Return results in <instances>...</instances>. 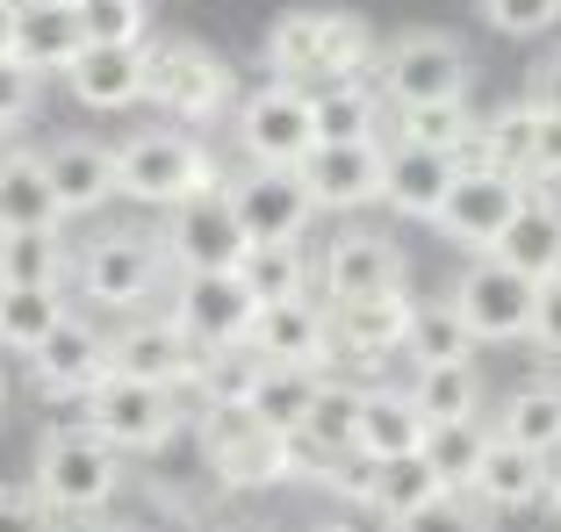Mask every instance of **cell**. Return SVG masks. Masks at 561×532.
I'll use <instances>...</instances> for the list:
<instances>
[{"instance_id": "6da1fadb", "label": "cell", "mask_w": 561, "mask_h": 532, "mask_svg": "<svg viewBox=\"0 0 561 532\" xmlns=\"http://www.w3.org/2000/svg\"><path fill=\"white\" fill-rule=\"evenodd\" d=\"M266 72L296 86H324V80H360L375 66V30L346 8H288L266 30Z\"/></svg>"}, {"instance_id": "7a4b0ae2", "label": "cell", "mask_w": 561, "mask_h": 532, "mask_svg": "<svg viewBox=\"0 0 561 532\" xmlns=\"http://www.w3.org/2000/svg\"><path fill=\"white\" fill-rule=\"evenodd\" d=\"M116 483H123L116 447L94 439L87 425H80V432H50L44 447H36V497H44L58 518L101 511V504L116 497Z\"/></svg>"}, {"instance_id": "3957f363", "label": "cell", "mask_w": 561, "mask_h": 532, "mask_svg": "<svg viewBox=\"0 0 561 532\" xmlns=\"http://www.w3.org/2000/svg\"><path fill=\"white\" fill-rule=\"evenodd\" d=\"M231 86H238V80H231V66H224L209 44H187V36L145 44V101H159L165 116L209 123V116H224Z\"/></svg>"}, {"instance_id": "277c9868", "label": "cell", "mask_w": 561, "mask_h": 532, "mask_svg": "<svg viewBox=\"0 0 561 532\" xmlns=\"http://www.w3.org/2000/svg\"><path fill=\"white\" fill-rule=\"evenodd\" d=\"M195 187H216V166L187 130H137L116 144V195L165 209V201L195 195Z\"/></svg>"}, {"instance_id": "5b68a950", "label": "cell", "mask_w": 561, "mask_h": 532, "mask_svg": "<svg viewBox=\"0 0 561 532\" xmlns=\"http://www.w3.org/2000/svg\"><path fill=\"white\" fill-rule=\"evenodd\" d=\"M80 403H87V432L108 439L116 453H159L165 439L181 432V410H173V389H165V382L101 374Z\"/></svg>"}, {"instance_id": "8992f818", "label": "cell", "mask_w": 561, "mask_h": 532, "mask_svg": "<svg viewBox=\"0 0 561 532\" xmlns=\"http://www.w3.org/2000/svg\"><path fill=\"white\" fill-rule=\"evenodd\" d=\"M202 453H209L216 483H231V489H274L296 467V439L260 425L245 403H216L209 425H202Z\"/></svg>"}, {"instance_id": "52a82bcc", "label": "cell", "mask_w": 561, "mask_h": 532, "mask_svg": "<svg viewBox=\"0 0 561 532\" xmlns=\"http://www.w3.org/2000/svg\"><path fill=\"white\" fill-rule=\"evenodd\" d=\"M165 266H181V274H216V266H238L252 252L245 223H238L231 195H224V181L216 187H195V195L165 201Z\"/></svg>"}, {"instance_id": "ba28073f", "label": "cell", "mask_w": 561, "mask_h": 532, "mask_svg": "<svg viewBox=\"0 0 561 532\" xmlns=\"http://www.w3.org/2000/svg\"><path fill=\"white\" fill-rule=\"evenodd\" d=\"M72 259H80L87 302H101V310H145L165 281V245L145 238V231H101L94 245L72 252Z\"/></svg>"}, {"instance_id": "9c48e42d", "label": "cell", "mask_w": 561, "mask_h": 532, "mask_svg": "<svg viewBox=\"0 0 561 532\" xmlns=\"http://www.w3.org/2000/svg\"><path fill=\"white\" fill-rule=\"evenodd\" d=\"M375 86L397 108H411V101H461L468 94V50L439 30H411L375 58Z\"/></svg>"}, {"instance_id": "30bf717a", "label": "cell", "mask_w": 561, "mask_h": 532, "mask_svg": "<svg viewBox=\"0 0 561 532\" xmlns=\"http://www.w3.org/2000/svg\"><path fill=\"white\" fill-rule=\"evenodd\" d=\"M238 144L252 166H302L317 151V123H310V86L296 80H266L260 94L238 108Z\"/></svg>"}, {"instance_id": "8fae6325", "label": "cell", "mask_w": 561, "mask_h": 532, "mask_svg": "<svg viewBox=\"0 0 561 532\" xmlns=\"http://www.w3.org/2000/svg\"><path fill=\"white\" fill-rule=\"evenodd\" d=\"M252 316H260V302H252L245 281H238V266H216V274H181V288H173V324H181L202 352L245 346V338H252Z\"/></svg>"}, {"instance_id": "7c38bea8", "label": "cell", "mask_w": 561, "mask_h": 532, "mask_svg": "<svg viewBox=\"0 0 561 532\" xmlns=\"http://www.w3.org/2000/svg\"><path fill=\"white\" fill-rule=\"evenodd\" d=\"M533 288L540 281H526L518 266H504V259H476L454 281V316H461L468 332H476V346H512V338H526V324H533Z\"/></svg>"}, {"instance_id": "4fadbf2b", "label": "cell", "mask_w": 561, "mask_h": 532, "mask_svg": "<svg viewBox=\"0 0 561 532\" xmlns=\"http://www.w3.org/2000/svg\"><path fill=\"white\" fill-rule=\"evenodd\" d=\"M518 201H526V181H512V173H496V166H461L454 173V187H446V201L432 209V223H439L454 245L468 252H490L496 231L518 217Z\"/></svg>"}, {"instance_id": "5bb4252c", "label": "cell", "mask_w": 561, "mask_h": 532, "mask_svg": "<svg viewBox=\"0 0 561 532\" xmlns=\"http://www.w3.org/2000/svg\"><path fill=\"white\" fill-rule=\"evenodd\" d=\"M224 195H231V209H238L252 245H302V231H310V217H317V201H310V187H302L296 166H252L245 181H231Z\"/></svg>"}, {"instance_id": "9a60e30c", "label": "cell", "mask_w": 561, "mask_h": 532, "mask_svg": "<svg viewBox=\"0 0 561 532\" xmlns=\"http://www.w3.org/2000/svg\"><path fill=\"white\" fill-rule=\"evenodd\" d=\"M195 352L202 346L173 324V316H137V324H123V332L108 338V374L181 389V382H195Z\"/></svg>"}, {"instance_id": "2e32d148", "label": "cell", "mask_w": 561, "mask_h": 532, "mask_svg": "<svg viewBox=\"0 0 561 532\" xmlns=\"http://www.w3.org/2000/svg\"><path fill=\"white\" fill-rule=\"evenodd\" d=\"M101 374H108V338H101L87 316H58V324H50V338L30 352L36 396H87Z\"/></svg>"}, {"instance_id": "e0dca14e", "label": "cell", "mask_w": 561, "mask_h": 532, "mask_svg": "<svg viewBox=\"0 0 561 532\" xmlns=\"http://www.w3.org/2000/svg\"><path fill=\"white\" fill-rule=\"evenodd\" d=\"M331 324V352H346L360 367H381L389 352H403V332H411V296H367V302H324Z\"/></svg>"}, {"instance_id": "ac0fdd59", "label": "cell", "mask_w": 561, "mask_h": 532, "mask_svg": "<svg viewBox=\"0 0 561 532\" xmlns=\"http://www.w3.org/2000/svg\"><path fill=\"white\" fill-rule=\"evenodd\" d=\"M317 281H324V302H367V296H397L403 288V252L375 231H346L339 245L324 252L317 266Z\"/></svg>"}, {"instance_id": "d6986e66", "label": "cell", "mask_w": 561, "mask_h": 532, "mask_svg": "<svg viewBox=\"0 0 561 532\" xmlns=\"http://www.w3.org/2000/svg\"><path fill=\"white\" fill-rule=\"evenodd\" d=\"M80 50H87L80 0H15V50L8 58H22L44 80V72H66Z\"/></svg>"}, {"instance_id": "ffe728a7", "label": "cell", "mask_w": 561, "mask_h": 532, "mask_svg": "<svg viewBox=\"0 0 561 532\" xmlns=\"http://www.w3.org/2000/svg\"><path fill=\"white\" fill-rule=\"evenodd\" d=\"M296 173L317 209H367V201H381V144H317Z\"/></svg>"}, {"instance_id": "44dd1931", "label": "cell", "mask_w": 561, "mask_h": 532, "mask_svg": "<svg viewBox=\"0 0 561 532\" xmlns=\"http://www.w3.org/2000/svg\"><path fill=\"white\" fill-rule=\"evenodd\" d=\"M36 159H44V181H50V195H58V209H66V217L101 209V201L116 195V144H94V137H58V144H44Z\"/></svg>"}, {"instance_id": "7402d4cb", "label": "cell", "mask_w": 561, "mask_h": 532, "mask_svg": "<svg viewBox=\"0 0 561 532\" xmlns=\"http://www.w3.org/2000/svg\"><path fill=\"white\" fill-rule=\"evenodd\" d=\"M245 346L260 352V360H274V367H324L331 360V324H324V310H317L310 296L266 302V310L252 316Z\"/></svg>"}, {"instance_id": "603a6c76", "label": "cell", "mask_w": 561, "mask_h": 532, "mask_svg": "<svg viewBox=\"0 0 561 532\" xmlns=\"http://www.w3.org/2000/svg\"><path fill=\"white\" fill-rule=\"evenodd\" d=\"M454 173H461V151L397 144V151H381V201L403 209V217H432L446 201V187H454Z\"/></svg>"}, {"instance_id": "cb8c5ba5", "label": "cell", "mask_w": 561, "mask_h": 532, "mask_svg": "<svg viewBox=\"0 0 561 532\" xmlns=\"http://www.w3.org/2000/svg\"><path fill=\"white\" fill-rule=\"evenodd\" d=\"M58 80L72 86V101H87L101 116L130 108V101H145V44H87Z\"/></svg>"}, {"instance_id": "d4e9b609", "label": "cell", "mask_w": 561, "mask_h": 532, "mask_svg": "<svg viewBox=\"0 0 561 532\" xmlns=\"http://www.w3.org/2000/svg\"><path fill=\"white\" fill-rule=\"evenodd\" d=\"M425 417H417L411 389H360V417H353V453L360 461H397V453L425 447Z\"/></svg>"}, {"instance_id": "484cf974", "label": "cell", "mask_w": 561, "mask_h": 532, "mask_svg": "<svg viewBox=\"0 0 561 532\" xmlns=\"http://www.w3.org/2000/svg\"><path fill=\"white\" fill-rule=\"evenodd\" d=\"M547 467H554V461H540V453H526V447H512V439L490 432L468 497H476L482 511H533V504H540V489H547Z\"/></svg>"}, {"instance_id": "4316f807", "label": "cell", "mask_w": 561, "mask_h": 532, "mask_svg": "<svg viewBox=\"0 0 561 532\" xmlns=\"http://www.w3.org/2000/svg\"><path fill=\"white\" fill-rule=\"evenodd\" d=\"M490 259L518 266L526 281H554V274H561V209L540 201V195H526V201H518V217L496 231Z\"/></svg>"}, {"instance_id": "83f0119b", "label": "cell", "mask_w": 561, "mask_h": 532, "mask_svg": "<svg viewBox=\"0 0 561 532\" xmlns=\"http://www.w3.org/2000/svg\"><path fill=\"white\" fill-rule=\"evenodd\" d=\"M389 101L375 94L367 80H324L310 94V123H317V144H375Z\"/></svg>"}, {"instance_id": "f1b7e54d", "label": "cell", "mask_w": 561, "mask_h": 532, "mask_svg": "<svg viewBox=\"0 0 561 532\" xmlns=\"http://www.w3.org/2000/svg\"><path fill=\"white\" fill-rule=\"evenodd\" d=\"M411 403L425 425H476L482 417V374L476 360H446V367H417Z\"/></svg>"}, {"instance_id": "f546056e", "label": "cell", "mask_w": 561, "mask_h": 532, "mask_svg": "<svg viewBox=\"0 0 561 532\" xmlns=\"http://www.w3.org/2000/svg\"><path fill=\"white\" fill-rule=\"evenodd\" d=\"M58 195H50L44 181V159L36 151H22L15 166L0 173V231H58Z\"/></svg>"}, {"instance_id": "4dcf8cb0", "label": "cell", "mask_w": 561, "mask_h": 532, "mask_svg": "<svg viewBox=\"0 0 561 532\" xmlns=\"http://www.w3.org/2000/svg\"><path fill=\"white\" fill-rule=\"evenodd\" d=\"M496 439H512V447L540 453V461H561V389L540 382V389H518L496 417Z\"/></svg>"}, {"instance_id": "1f68e13d", "label": "cell", "mask_w": 561, "mask_h": 532, "mask_svg": "<svg viewBox=\"0 0 561 532\" xmlns=\"http://www.w3.org/2000/svg\"><path fill=\"white\" fill-rule=\"evenodd\" d=\"M310 396H317V367H274V360H260V382H252L245 410L260 417V425H274V432L296 439V425L310 417Z\"/></svg>"}, {"instance_id": "d6a6232c", "label": "cell", "mask_w": 561, "mask_h": 532, "mask_svg": "<svg viewBox=\"0 0 561 532\" xmlns=\"http://www.w3.org/2000/svg\"><path fill=\"white\" fill-rule=\"evenodd\" d=\"M403 352L417 367H446V360H476V332H468L454 302H411V332H403Z\"/></svg>"}, {"instance_id": "836d02e7", "label": "cell", "mask_w": 561, "mask_h": 532, "mask_svg": "<svg viewBox=\"0 0 561 532\" xmlns=\"http://www.w3.org/2000/svg\"><path fill=\"white\" fill-rule=\"evenodd\" d=\"M439 467L425 461V447L417 453H397V461H375V483H367V504H375L381 518H403V511H417V504H432L439 497Z\"/></svg>"}, {"instance_id": "e575fe53", "label": "cell", "mask_w": 561, "mask_h": 532, "mask_svg": "<svg viewBox=\"0 0 561 532\" xmlns=\"http://www.w3.org/2000/svg\"><path fill=\"white\" fill-rule=\"evenodd\" d=\"M66 259L58 231H0V288H58Z\"/></svg>"}, {"instance_id": "d590c367", "label": "cell", "mask_w": 561, "mask_h": 532, "mask_svg": "<svg viewBox=\"0 0 561 532\" xmlns=\"http://www.w3.org/2000/svg\"><path fill=\"white\" fill-rule=\"evenodd\" d=\"M58 316H66V296H58V288H0V346L30 360L50 338Z\"/></svg>"}, {"instance_id": "8d00e7d4", "label": "cell", "mask_w": 561, "mask_h": 532, "mask_svg": "<svg viewBox=\"0 0 561 532\" xmlns=\"http://www.w3.org/2000/svg\"><path fill=\"white\" fill-rule=\"evenodd\" d=\"M353 417H360V389H346V382H317L310 417L296 425V439H302L310 453H324V461H339V453H353Z\"/></svg>"}, {"instance_id": "74e56055", "label": "cell", "mask_w": 561, "mask_h": 532, "mask_svg": "<svg viewBox=\"0 0 561 532\" xmlns=\"http://www.w3.org/2000/svg\"><path fill=\"white\" fill-rule=\"evenodd\" d=\"M238 281L252 288V302H296L310 296V259H302L296 245H252L245 259H238Z\"/></svg>"}, {"instance_id": "f35d334b", "label": "cell", "mask_w": 561, "mask_h": 532, "mask_svg": "<svg viewBox=\"0 0 561 532\" xmlns=\"http://www.w3.org/2000/svg\"><path fill=\"white\" fill-rule=\"evenodd\" d=\"M397 144L468 151V94L461 101H411V108H397Z\"/></svg>"}, {"instance_id": "ab89813d", "label": "cell", "mask_w": 561, "mask_h": 532, "mask_svg": "<svg viewBox=\"0 0 561 532\" xmlns=\"http://www.w3.org/2000/svg\"><path fill=\"white\" fill-rule=\"evenodd\" d=\"M533 130H540V108H533V101L504 108V116L482 130V166H496V173H512V181H526V173H533Z\"/></svg>"}, {"instance_id": "60d3db41", "label": "cell", "mask_w": 561, "mask_h": 532, "mask_svg": "<svg viewBox=\"0 0 561 532\" xmlns=\"http://www.w3.org/2000/svg\"><path fill=\"white\" fill-rule=\"evenodd\" d=\"M482 447H490V432H482V425H432V432H425V461L439 467L446 489H468V483H476Z\"/></svg>"}, {"instance_id": "b9f144b4", "label": "cell", "mask_w": 561, "mask_h": 532, "mask_svg": "<svg viewBox=\"0 0 561 532\" xmlns=\"http://www.w3.org/2000/svg\"><path fill=\"white\" fill-rule=\"evenodd\" d=\"M389 532H490V511H482L468 489H439L432 504H417V511L389 518Z\"/></svg>"}, {"instance_id": "7bdbcfd3", "label": "cell", "mask_w": 561, "mask_h": 532, "mask_svg": "<svg viewBox=\"0 0 561 532\" xmlns=\"http://www.w3.org/2000/svg\"><path fill=\"white\" fill-rule=\"evenodd\" d=\"M80 22H87V44H145L151 8L145 0H80Z\"/></svg>"}, {"instance_id": "ee69618b", "label": "cell", "mask_w": 561, "mask_h": 532, "mask_svg": "<svg viewBox=\"0 0 561 532\" xmlns=\"http://www.w3.org/2000/svg\"><path fill=\"white\" fill-rule=\"evenodd\" d=\"M476 15L496 36H547L561 22V0H476Z\"/></svg>"}, {"instance_id": "f6af8a7d", "label": "cell", "mask_w": 561, "mask_h": 532, "mask_svg": "<svg viewBox=\"0 0 561 532\" xmlns=\"http://www.w3.org/2000/svg\"><path fill=\"white\" fill-rule=\"evenodd\" d=\"M526 338L547 352V360H561V274L533 288V324H526Z\"/></svg>"}, {"instance_id": "bcb514c9", "label": "cell", "mask_w": 561, "mask_h": 532, "mask_svg": "<svg viewBox=\"0 0 561 532\" xmlns=\"http://www.w3.org/2000/svg\"><path fill=\"white\" fill-rule=\"evenodd\" d=\"M30 108H36V72L22 58H0V130H15Z\"/></svg>"}, {"instance_id": "7dc6e473", "label": "cell", "mask_w": 561, "mask_h": 532, "mask_svg": "<svg viewBox=\"0 0 561 532\" xmlns=\"http://www.w3.org/2000/svg\"><path fill=\"white\" fill-rule=\"evenodd\" d=\"M50 504L36 489H0V532H50Z\"/></svg>"}, {"instance_id": "c3c4849f", "label": "cell", "mask_w": 561, "mask_h": 532, "mask_svg": "<svg viewBox=\"0 0 561 532\" xmlns=\"http://www.w3.org/2000/svg\"><path fill=\"white\" fill-rule=\"evenodd\" d=\"M526 181H561V116L540 108V130H533V173Z\"/></svg>"}, {"instance_id": "681fc988", "label": "cell", "mask_w": 561, "mask_h": 532, "mask_svg": "<svg viewBox=\"0 0 561 532\" xmlns=\"http://www.w3.org/2000/svg\"><path fill=\"white\" fill-rule=\"evenodd\" d=\"M526 101H533V108H547V116H561V50H547L540 66H533Z\"/></svg>"}, {"instance_id": "f907efd6", "label": "cell", "mask_w": 561, "mask_h": 532, "mask_svg": "<svg viewBox=\"0 0 561 532\" xmlns=\"http://www.w3.org/2000/svg\"><path fill=\"white\" fill-rule=\"evenodd\" d=\"M15 50V0H0V58Z\"/></svg>"}, {"instance_id": "816d5d0a", "label": "cell", "mask_w": 561, "mask_h": 532, "mask_svg": "<svg viewBox=\"0 0 561 532\" xmlns=\"http://www.w3.org/2000/svg\"><path fill=\"white\" fill-rule=\"evenodd\" d=\"M540 504L554 511V525H561V467H547V489H540Z\"/></svg>"}, {"instance_id": "f5cc1de1", "label": "cell", "mask_w": 561, "mask_h": 532, "mask_svg": "<svg viewBox=\"0 0 561 532\" xmlns=\"http://www.w3.org/2000/svg\"><path fill=\"white\" fill-rule=\"evenodd\" d=\"M15 159H22V144H15V137H8V130H0V173L15 166Z\"/></svg>"}, {"instance_id": "db71d44e", "label": "cell", "mask_w": 561, "mask_h": 532, "mask_svg": "<svg viewBox=\"0 0 561 532\" xmlns=\"http://www.w3.org/2000/svg\"><path fill=\"white\" fill-rule=\"evenodd\" d=\"M87 532H130V525H87Z\"/></svg>"}, {"instance_id": "11a10c76", "label": "cell", "mask_w": 561, "mask_h": 532, "mask_svg": "<svg viewBox=\"0 0 561 532\" xmlns=\"http://www.w3.org/2000/svg\"><path fill=\"white\" fill-rule=\"evenodd\" d=\"M0 410H8V389H0Z\"/></svg>"}, {"instance_id": "9f6ffc18", "label": "cell", "mask_w": 561, "mask_h": 532, "mask_svg": "<svg viewBox=\"0 0 561 532\" xmlns=\"http://www.w3.org/2000/svg\"><path fill=\"white\" fill-rule=\"evenodd\" d=\"M331 532H346V525H331Z\"/></svg>"}]
</instances>
